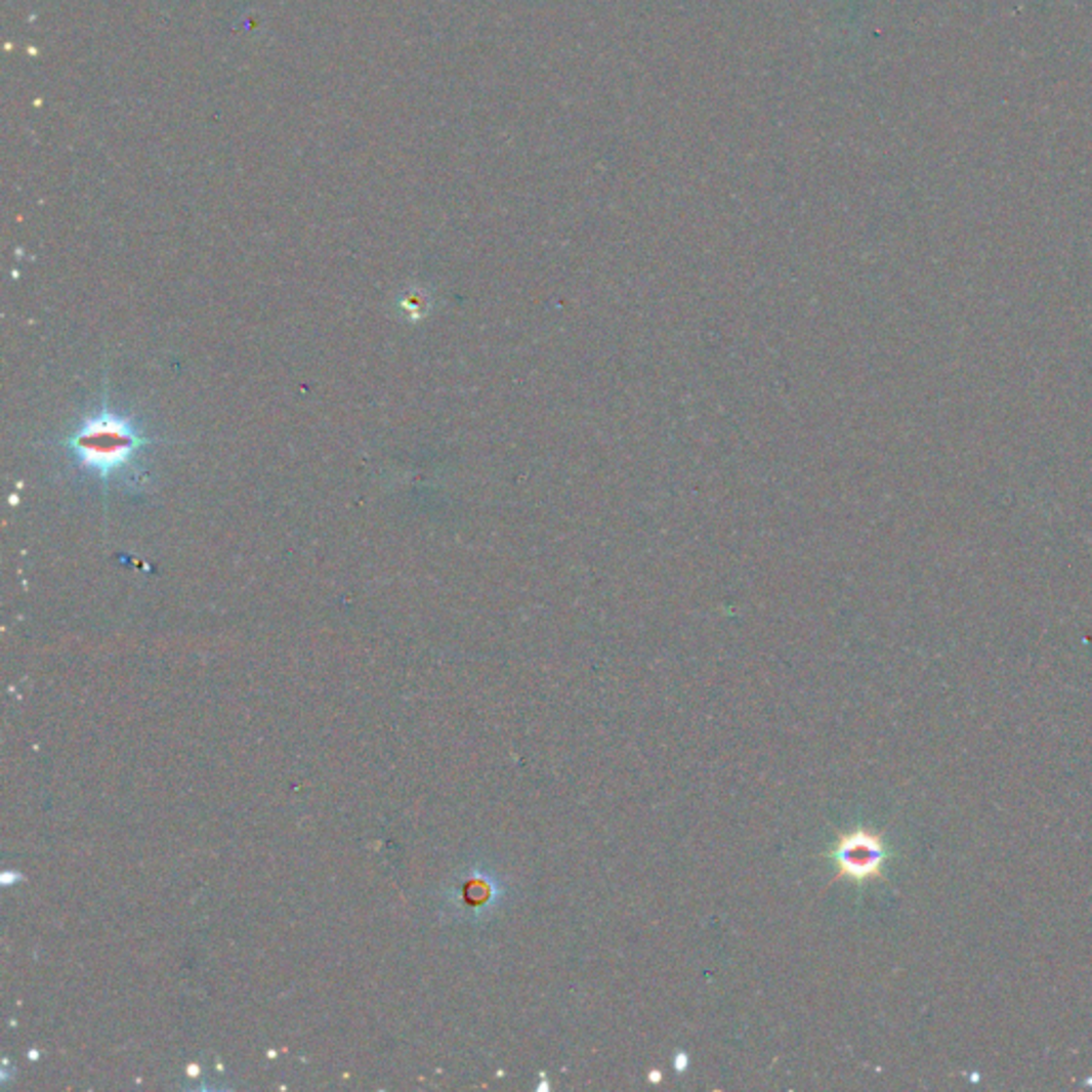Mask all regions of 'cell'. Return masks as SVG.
Returning <instances> with one entry per match:
<instances>
[{"instance_id":"1","label":"cell","mask_w":1092,"mask_h":1092,"mask_svg":"<svg viewBox=\"0 0 1092 1092\" xmlns=\"http://www.w3.org/2000/svg\"><path fill=\"white\" fill-rule=\"evenodd\" d=\"M148 445L154 439L133 419L106 408L86 416L65 442L77 467L102 482L128 472Z\"/></svg>"},{"instance_id":"2","label":"cell","mask_w":1092,"mask_h":1092,"mask_svg":"<svg viewBox=\"0 0 1092 1092\" xmlns=\"http://www.w3.org/2000/svg\"><path fill=\"white\" fill-rule=\"evenodd\" d=\"M890 855L892 849L886 839L865 826L843 832L828 851V857L839 871L837 877H847L855 881L857 886L881 877Z\"/></svg>"},{"instance_id":"3","label":"cell","mask_w":1092,"mask_h":1092,"mask_svg":"<svg viewBox=\"0 0 1092 1092\" xmlns=\"http://www.w3.org/2000/svg\"><path fill=\"white\" fill-rule=\"evenodd\" d=\"M687 1062H689V1060H687V1054H685V1052L677 1054V1058H674V1069H677L679 1074H683L685 1067H687Z\"/></svg>"},{"instance_id":"4","label":"cell","mask_w":1092,"mask_h":1092,"mask_svg":"<svg viewBox=\"0 0 1092 1092\" xmlns=\"http://www.w3.org/2000/svg\"><path fill=\"white\" fill-rule=\"evenodd\" d=\"M656 1080H658V1082L662 1080V1074H660V1072H652V1082H656Z\"/></svg>"}]
</instances>
